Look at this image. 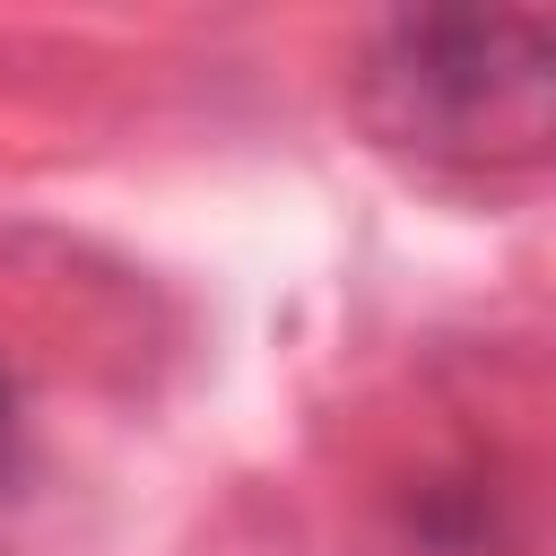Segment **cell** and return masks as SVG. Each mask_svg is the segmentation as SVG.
Returning a JSON list of instances; mask_svg holds the SVG:
<instances>
[{
	"mask_svg": "<svg viewBox=\"0 0 556 556\" xmlns=\"http://www.w3.org/2000/svg\"><path fill=\"white\" fill-rule=\"evenodd\" d=\"M356 104L426 165H539L556 122V17L400 9L365 35Z\"/></svg>",
	"mask_w": 556,
	"mask_h": 556,
	"instance_id": "cell-1",
	"label": "cell"
},
{
	"mask_svg": "<svg viewBox=\"0 0 556 556\" xmlns=\"http://www.w3.org/2000/svg\"><path fill=\"white\" fill-rule=\"evenodd\" d=\"M9 478H17V382L0 374V495H9Z\"/></svg>",
	"mask_w": 556,
	"mask_h": 556,
	"instance_id": "cell-2",
	"label": "cell"
}]
</instances>
